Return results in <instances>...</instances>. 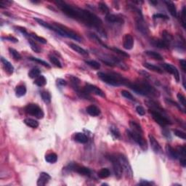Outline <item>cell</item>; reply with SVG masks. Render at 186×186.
Returning a JSON list of instances; mask_svg holds the SVG:
<instances>
[{
    "instance_id": "2e32d148",
    "label": "cell",
    "mask_w": 186,
    "mask_h": 186,
    "mask_svg": "<svg viewBox=\"0 0 186 186\" xmlns=\"http://www.w3.org/2000/svg\"><path fill=\"white\" fill-rule=\"evenodd\" d=\"M123 46L126 50H132L134 46V39L130 34H126L124 37Z\"/></svg>"
},
{
    "instance_id": "3957f363",
    "label": "cell",
    "mask_w": 186,
    "mask_h": 186,
    "mask_svg": "<svg viewBox=\"0 0 186 186\" xmlns=\"http://www.w3.org/2000/svg\"><path fill=\"white\" fill-rule=\"evenodd\" d=\"M98 76L102 81L106 84L111 86H118L127 85L128 86L130 81L121 75L116 73H103V72H98Z\"/></svg>"
},
{
    "instance_id": "277c9868",
    "label": "cell",
    "mask_w": 186,
    "mask_h": 186,
    "mask_svg": "<svg viewBox=\"0 0 186 186\" xmlns=\"http://www.w3.org/2000/svg\"><path fill=\"white\" fill-rule=\"evenodd\" d=\"M50 30L53 31L55 33H57L58 34H59L60 36H63V37L66 38H70V39H74L77 41H81V39L76 34V33H74L73 31H72L71 30H70L69 29H67L66 26H63L61 24H50Z\"/></svg>"
},
{
    "instance_id": "6da1fadb",
    "label": "cell",
    "mask_w": 186,
    "mask_h": 186,
    "mask_svg": "<svg viewBox=\"0 0 186 186\" xmlns=\"http://www.w3.org/2000/svg\"><path fill=\"white\" fill-rule=\"evenodd\" d=\"M55 3L57 7L68 17L77 20L88 26L95 28L98 31L100 30V33H102L103 22L96 15L88 10L69 5L65 1H56Z\"/></svg>"
},
{
    "instance_id": "d6986e66",
    "label": "cell",
    "mask_w": 186,
    "mask_h": 186,
    "mask_svg": "<svg viewBox=\"0 0 186 186\" xmlns=\"http://www.w3.org/2000/svg\"><path fill=\"white\" fill-rule=\"evenodd\" d=\"M145 103H146L147 106L150 108L152 110H155V111L159 112V113H164V110L159 105H158L156 102L153 100H148L145 101Z\"/></svg>"
},
{
    "instance_id": "7c38bea8",
    "label": "cell",
    "mask_w": 186,
    "mask_h": 186,
    "mask_svg": "<svg viewBox=\"0 0 186 186\" xmlns=\"http://www.w3.org/2000/svg\"><path fill=\"white\" fill-rule=\"evenodd\" d=\"M162 66L164 67V68L165 69L167 72H169V73L173 75L174 77H175V79H176L177 81H180V73L176 67L169 63L162 64Z\"/></svg>"
},
{
    "instance_id": "836d02e7",
    "label": "cell",
    "mask_w": 186,
    "mask_h": 186,
    "mask_svg": "<svg viewBox=\"0 0 186 186\" xmlns=\"http://www.w3.org/2000/svg\"><path fill=\"white\" fill-rule=\"evenodd\" d=\"M110 170L107 168H103L98 172V177L101 179H105V178L108 177L110 176Z\"/></svg>"
},
{
    "instance_id": "7a4b0ae2",
    "label": "cell",
    "mask_w": 186,
    "mask_h": 186,
    "mask_svg": "<svg viewBox=\"0 0 186 186\" xmlns=\"http://www.w3.org/2000/svg\"><path fill=\"white\" fill-rule=\"evenodd\" d=\"M128 87L131 90H133L135 93L139 94L141 95H146V96H159V92L150 85L146 82H143V81H139V82L135 83H129Z\"/></svg>"
},
{
    "instance_id": "91938a15",
    "label": "cell",
    "mask_w": 186,
    "mask_h": 186,
    "mask_svg": "<svg viewBox=\"0 0 186 186\" xmlns=\"http://www.w3.org/2000/svg\"><path fill=\"white\" fill-rule=\"evenodd\" d=\"M150 3H151V4H158V1H150Z\"/></svg>"
},
{
    "instance_id": "f546056e",
    "label": "cell",
    "mask_w": 186,
    "mask_h": 186,
    "mask_svg": "<svg viewBox=\"0 0 186 186\" xmlns=\"http://www.w3.org/2000/svg\"><path fill=\"white\" fill-rule=\"evenodd\" d=\"M130 127H131L132 131L135 132V133L143 134V130H142V128H141L140 125H139V124H138L137 122L131 121L130 122Z\"/></svg>"
},
{
    "instance_id": "7402d4cb",
    "label": "cell",
    "mask_w": 186,
    "mask_h": 186,
    "mask_svg": "<svg viewBox=\"0 0 186 186\" xmlns=\"http://www.w3.org/2000/svg\"><path fill=\"white\" fill-rule=\"evenodd\" d=\"M69 47L73 50L74 51H76V53H78L80 55H88V52L87 50H85L84 49H83L82 47H80V46L77 45V44H74V43H70L69 44Z\"/></svg>"
},
{
    "instance_id": "8fae6325",
    "label": "cell",
    "mask_w": 186,
    "mask_h": 186,
    "mask_svg": "<svg viewBox=\"0 0 186 186\" xmlns=\"http://www.w3.org/2000/svg\"><path fill=\"white\" fill-rule=\"evenodd\" d=\"M84 89L88 92L89 93H93L94 95H98V96L103 97V98H105V93L102 91L100 88H98L96 86L93 85L91 84H86Z\"/></svg>"
},
{
    "instance_id": "9f6ffc18",
    "label": "cell",
    "mask_w": 186,
    "mask_h": 186,
    "mask_svg": "<svg viewBox=\"0 0 186 186\" xmlns=\"http://www.w3.org/2000/svg\"><path fill=\"white\" fill-rule=\"evenodd\" d=\"M180 66L182 68V71L184 72L186 71V61L185 60H180Z\"/></svg>"
},
{
    "instance_id": "ee69618b",
    "label": "cell",
    "mask_w": 186,
    "mask_h": 186,
    "mask_svg": "<svg viewBox=\"0 0 186 186\" xmlns=\"http://www.w3.org/2000/svg\"><path fill=\"white\" fill-rule=\"evenodd\" d=\"M29 60H31V61H35V62H37L41 64V65L44 66V67H47V68H50V64L47 63V62H45V61H42V60L39 59V58H32V57H31V58H29Z\"/></svg>"
},
{
    "instance_id": "e0dca14e",
    "label": "cell",
    "mask_w": 186,
    "mask_h": 186,
    "mask_svg": "<svg viewBox=\"0 0 186 186\" xmlns=\"http://www.w3.org/2000/svg\"><path fill=\"white\" fill-rule=\"evenodd\" d=\"M106 21L108 22L111 23V24H123L124 23V20L121 17L117 15H113V14H110L106 15V18H105Z\"/></svg>"
},
{
    "instance_id": "30bf717a",
    "label": "cell",
    "mask_w": 186,
    "mask_h": 186,
    "mask_svg": "<svg viewBox=\"0 0 186 186\" xmlns=\"http://www.w3.org/2000/svg\"><path fill=\"white\" fill-rule=\"evenodd\" d=\"M136 25L138 30H139L141 33H143L144 35H147L148 33H149L148 28L146 23L144 21L142 15H138V18H137L136 20Z\"/></svg>"
},
{
    "instance_id": "d4e9b609",
    "label": "cell",
    "mask_w": 186,
    "mask_h": 186,
    "mask_svg": "<svg viewBox=\"0 0 186 186\" xmlns=\"http://www.w3.org/2000/svg\"><path fill=\"white\" fill-rule=\"evenodd\" d=\"M143 66L145 67V68L148 69V70L156 72V73H163V70H161V68L156 66L153 65V64L149 63H145L143 64Z\"/></svg>"
},
{
    "instance_id": "5b68a950",
    "label": "cell",
    "mask_w": 186,
    "mask_h": 186,
    "mask_svg": "<svg viewBox=\"0 0 186 186\" xmlns=\"http://www.w3.org/2000/svg\"><path fill=\"white\" fill-rule=\"evenodd\" d=\"M127 133L128 136L131 138L133 140L135 141L136 143H138L139 145V146H140V148L143 150H146L147 149V143L146 141L144 140L143 137V134L141 133H135V132L133 131H130V130H127Z\"/></svg>"
},
{
    "instance_id": "44dd1931",
    "label": "cell",
    "mask_w": 186,
    "mask_h": 186,
    "mask_svg": "<svg viewBox=\"0 0 186 186\" xmlns=\"http://www.w3.org/2000/svg\"><path fill=\"white\" fill-rule=\"evenodd\" d=\"M164 3H165L166 6H167L170 14L175 18H177V8L174 2H172V1H164Z\"/></svg>"
},
{
    "instance_id": "f35d334b",
    "label": "cell",
    "mask_w": 186,
    "mask_h": 186,
    "mask_svg": "<svg viewBox=\"0 0 186 186\" xmlns=\"http://www.w3.org/2000/svg\"><path fill=\"white\" fill-rule=\"evenodd\" d=\"M9 52H10V55L13 56V58L15 61H20L21 59V54L18 53L17 50H15L13 48H9Z\"/></svg>"
},
{
    "instance_id": "c3c4849f",
    "label": "cell",
    "mask_w": 186,
    "mask_h": 186,
    "mask_svg": "<svg viewBox=\"0 0 186 186\" xmlns=\"http://www.w3.org/2000/svg\"><path fill=\"white\" fill-rule=\"evenodd\" d=\"M174 133H175V135H176L177 137H178V138H181V139H182V140H185L186 139L185 133H184V132L181 131V130H174Z\"/></svg>"
},
{
    "instance_id": "8d00e7d4",
    "label": "cell",
    "mask_w": 186,
    "mask_h": 186,
    "mask_svg": "<svg viewBox=\"0 0 186 186\" xmlns=\"http://www.w3.org/2000/svg\"><path fill=\"white\" fill-rule=\"evenodd\" d=\"M49 58H50V61H51V63L53 64L54 66H55L56 67L60 68H62V64H61V61L58 60V58H57L56 57L54 56V55H49Z\"/></svg>"
},
{
    "instance_id": "52a82bcc",
    "label": "cell",
    "mask_w": 186,
    "mask_h": 186,
    "mask_svg": "<svg viewBox=\"0 0 186 186\" xmlns=\"http://www.w3.org/2000/svg\"><path fill=\"white\" fill-rule=\"evenodd\" d=\"M118 159H119L120 163H121V165L123 169V172H125L127 176L128 177L132 178L133 176V170H132L131 165H130V162H129L128 159H127L124 155L123 154H120L119 156H118Z\"/></svg>"
},
{
    "instance_id": "816d5d0a",
    "label": "cell",
    "mask_w": 186,
    "mask_h": 186,
    "mask_svg": "<svg viewBox=\"0 0 186 186\" xmlns=\"http://www.w3.org/2000/svg\"><path fill=\"white\" fill-rule=\"evenodd\" d=\"M153 18L154 19H156V18H160V19H164V20H169L168 16H167L166 15H164V14L161 13H157L153 15Z\"/></svg>"
},
{
    "instance_id": "8992f818",
    "label": "cell",
    "mask_w": 186,
    "mask_h": 186,
    "mask_svg": "<svg viewBox=\"0 0 186 186\" xmlns=\"http://www.w3.org/2000/svg\"><path fill=\"white\" fill-rule=\"evenodd\" d=\"M25 110L28 114L35 116L37 119H42L44 117L42 110L36 104H29L25 107Z\"/></svg>"
},
{
    "instance_id": "cb8c5ba5",
    "label": "cell",
    "mask_w": 186,
    "mask_h": 186,
    "mask_svg": "<svg viewBox=\"0 0 186 186\" xmlns=\"http://www.w3.org/2000/svg\"><path fill=\"white\" fill-rule=\"evenodd\" d=\"M87 112L92 116H98L100 114V110L94 105H91L87 108Z\"/></svg>"
},
{
    "instance_id": "484cf974",
    "label": "cell",
    "mask_w": 186,
    "mask_h": 186,
    "mask_svg": "<svg viewBox=\"0 0 186 186\" xmlns=\"http://www.w3.org/2000/svg\"><path fill=\"white\" fill-rule=\"evenodd\" d=\"M26 93V87L24 85H19L15 89V95L18 98L24 96Z\"/></svg>"
},
{
    "instance_id": "9c48e42d",
    "label": "cell",
    "mask_w": 186,
    "mask_h": 186,
    "mask_svg": "<svg viewBox=\"0 0 186 186\" xmlns=\"http://www.w3.org/2000/svg\"><path fill=\"white\" fill-rule=\"evenodd\" d=\"M108 158L109 160L111 161L115 175H116V177L118 179H120V178L121 177V176H122L123 169L119 159H118V157H116V156H109Z\"/></svg>"
},
{
    "instance_id": "bcb514c9",
    "label": "cell",
    "mask_w": 186,
    "mask_h": 186,
    "mask_svg": "<svg viewBox=\"0 0 186 186\" xmlns=\"http://www.w3.org/2000/svg\"><path fill=\"white\" fill-rule=\"evenodd\" d=\"M109 49H110V50H112V51H114L115 53H116L117 54H119L120 55H121V56H123V57H126V58H129V57H130V55H129V54L125 53V52L122 51V50H119V49L116 48V47H113V48H109Z\"/></svg>"
},
{
    "instance_id": "f6af8a7d",
    "label": "cell",
    "mask_w": 186,
    "mask_h": 186,
    "mask_svg": "<svg viewBox=\"0 0 186 186\" xmlns=\"http://www.w3.org/2000/svg\"><path fill=\"white\" fill-rule=\"evenodd\" d=\"M121 94L123 97H124V98H127V99L133 101L135 100V97H134L131 93H129L128 91H127V90H122V91L121 92Z\"/></svg>"
},
{
    "instance_id": "603a6c76",
    "label": "cell",
    "mask_w": 186,
    "mask_h": 186,
    "mask_svg": "<svg viewBox=\"0 0 186 186\" xmlns=\"http://www.w3.org/2000/svg\"><path fill=\"white\" fill-rule=\"evenodd\" d=\"M74 140L79 143H87L88 142V138L85 134L82 133H76L74 135Z\"/></svg>"
},
{
    "instance_id": "9a60e30c",
    "label": "cell",
    "mask_w": 186,
    "mask_h": 186,
    "mask_svg": "<svg viewBox=\"0 0 186 186\" xmlns=\"http://www.w3.org/2000/svg\"><path fill=\"white\" fill-rule=\"evenodd\" d=\"M152 45L154 47H158L160 49H169L170 47V44L167 43L163 39H154L151 40Z\"/></svg>"
},
{
    "instance_id": "ab89813d",
    "label": "cell",
    "mask_w": 186,
    "mask_h": 186,
    "mask_svg": "<svg viewBox=\"0 0 186 186\" xmlns=\"http://www.w3.org/2000/svg\"><path fill=\"white\" fill-rule=\"evenodd\" d=\"M29 36L33 38V39H34L35 41H39V42L41 43V44H47V41L45 39H44V38L37 36V35L35 34V33H29Z\"/></svg>"
},
{
    "instance_id": "7bdbcfd3",
    "label": "cell",
    "mask_w": 186,
    "mask_h": 186,
    "mask_svg": "<svg viewBox=\"0 0 186 186\" xmlns=\"http://www.w3.org/2000/svg\"><path fill=\"white\" fill-rule=\"evenodd\" d=\"M110 133H111L112 135H113L116 139H119V138H120V137H121L120 132L116 127H110Z\"/></svg>"
},
{
    "instance_id": "b9f144b4",
    "label": "cell",
    "mask_w": 186,
    "mask_h": 186,
    "mask_svg": "<svg viewBox=\"0 0 186 186\" xmlns=\"http://www.w3.org/2000/svg\"><path fill=\"white\" fill-rule=\"evenodd\" d=\"M29 43L31 46V50H33V51H34L35 53H39L40 52H41V49L39 48V46H38L34 41H32V40H29Z\"/></svg>"
},
{
    "instance_id": "5bb4252c",
    "label": "cell",
    "mask_w": 186,
    "mask_h": 186,
    "mask_svg": "<svg viewBox=\"0 0 186 186\" xmlns=\"http://www.w3.org/2000/svg\"><path fill=\"white\" fill-rule=\"evenodd\" d=\"M50 180H51V176L49 174L46 172H41L40 173L39 177L38 179L37 182H36V185L38 186H44L47 185Z\"/></svg>"
},
{
    "instance_id": "f1b7e54d",
    "label": "cell",
    "mask_w": 186,
    "mask_h": 186,
    "mask_svg": "<svg viewBox=\"0 0 186 186\" xmlns=\"http://www.w3.org/2000/svg\"><path fill=\"white\" fill-rule=\"evenodd\" d=\"M34 84H36V85H37L38 87H44V86H45L46 84H47V79H46V78L44 77V76L40 75L39 76H38V77L35 79Z\"/></svg>"
},
{
    "instance_id": "6f0895ef",
    "label": "cell",
    "mask_w": 186,
    "mask_h": 186,
    "mask_svg": "<svg viewBox=\"0 0 186 186\" xmlns=\"http://www.w3.org/2000/svg\"><path fill=\"white\" fill-rule=\"evenodd\" d=\"M57 83L61 86H66L67 85V81L63 79H58L57 80Z\"/></svg>"
},
{
    "instance_id": "11a10c76",
    "label": "cell",
    "mask_w": 186,
    "mask_h": 186,
    "mask_svg": "<svg viewBox=\"0 0 186 186\" xmlns=\"http://www.w3.org/2000/svg\"><path fill=\"white\" fill-rule=\"evenodd\" d=\"M153 182H149L148 180H142L140 182L138 183V185H153Z\"/></svg>"
},
{
    "instance_id": "d6a6232c",
    "label": "cell",
    "mask_w": 186,
    "mask_h": 186,
    "mask_svg": "<svg viewBox=\"0 0 186 186\" xmlns=\"http://www.w3.org/2000/svg\"><path fill=\"white\" fill-rule=\"evenodd\" d=\"M45 160L47 162L50 163V164H54V163H55L58 161V156L55 153H49L48 155L45 156Z\"/></svg>"
},
{
    "instance_id": "4dcf8cb0",
    "label": "cell",
    "mask_w": 186,
    "mask_h": 186,
    "mask_svg": "<svg viewBox=\"0 0 186 186\" xmlns=\"http://www.w3.org/2000/svg\"><path fill=\"white\" fill-rule=\"evenodd\" d=\"M76 172L78 173H79L80 175H84V176H90L91 175V170H90L87 167H78L76 169Z\"/></svg>"
},
{
    "instance_id": "7dc6e473",
    "label": "cell",
    "mask_w": 186,
    "mask_h": 186,
    "mask_svg": "<svg viewBox=\"0 0 186 186\" xmlns=\"http://www.w3.org/2000/svg\"><path fill=\"white\" fill-rule=\"evenodd\" d=\"M180 20L181 23H182V26L184 29H185V7H182V10L181 11V15H180Z\"/></svg>"
},
{
    "instance_id": "f907efd6",
    "label": "cell",
    "mask_w": 186,
    "mask_h": 186,
    "mask_svg": "<svg viewBox=\"0 0 186 186\" xmlns=\"http://www.w3.org/2000/svg\"><path fill=\"white\" fill-rule=\"evenodd\" d=\"M177 98H178V100H179L180 103L182 104V105H183L184 107H185V105H186L185 96H184V95H182V94L178 93V94H177Z\"/></svg>"
},
{
    "instance_id": "ac0fdd59",
    "label": "cell",
    "mask_w": 186,
    "mask_h": 186,
    "mask_svg": "<svg viewBox=\"0 0 186 186\" xmlns=\"http://www.w3.org/2000/svg\"><path fill=\"white\" fill-rule=\"evenodd\" d=\"M1 63H2V65H3V67H4V70H5V71L7 72L8 74H10V75L13 74L14 72L13 66L12 65V64L10 63L8 61H7V60H6L5 58H3V57H1Z\"/></svg>"
},
{
    "instance_id": "1f68e13d",
    "label": "cell",
    "mask_w": 186,
    "mask_h": 186,
    "mask_svg": "<svg viewBox=\"0 0 186 186\" xmlns=\"http://www.w3.org/2000/svg\"><path fill=\"white\" fill-rule=\"evenodd\" d=\"M41 98H42L43 101H44L45 103H47V104L50 103V102H51L52 97L49 92L42 91L41 93Z\"/></svg>"
},
{
    "instance_id": "4fadbf2b",
    "label": "cell",
    "mask_w": 186,
    "mask_h": 186,
    "mask_svg": "<svg viewBox=\"0 0 186 186\" xmlns=\"http://www.w3.org/2000/svg\"><path fill=\"white\" fill-rule=\"evenodd\" d=\"M148 138H149V141H150V145H151V148H152V149H153V151H154L156 153H158V154L162 153V148H161V145H160L159 142L155 139L154 137L151 135H149Z\"/></svg>"
},
{
    "instance_id": "ba28073f",
    "label": "cell",
    "mask_w": 186,
    "mask_h": 186,
    "mask_svg": "<svg viewBox=\"0 0 186 186\" xmlns=\"http://www.w3.org/2000/svg\"><path fill=\"white\" fill-rule=\"evenodd\" d=\"M150 113L151 114L152 117L154 119V121H156V123L159 124L161 127H166L167 125H170V124H172L171 121H170L167 117L163 116L161 113L157 111H155V110H150Z\"/></svg>"
},
{
    "instance_id": "680465c9",
    "label": "cell",
    "mask_w": 186,
    "mask_h": 186,
    "mask_svg": "<svg viewBox=\"0 0 186 186\" xmlns=\"http://www.w3.org/2000/svg\"><path fill=\"white\" fill-rule=\"evenodd\" d=\"M180 164L182 166V167H185V166H186L185 157H183V156L180 157Z\"/></svg>"
},
{
    "instance_id": "74e56055",
    "label": "cell",
    "mask_w": 186,
    "mask_h": 186,
    "mask_svg": "<svg viewBox=\"0 0 186 186\" xmlns=\"http://www.w3.org/2000/svg\"><path fill=\"white\" fill-rule=\"evenodd\" d=\"M162 39L164 40L165 41H167V43L170 44V43L172 42V41H173V37L171 34L168 33L167 31H164L162 32Z\"/></svg>"
},
{
    "instance_id": "e575fe53",
    "label": "cell",
    "mask_w": 186,
    "mask_h": 186,
    "mask_svg": "<svg viewBox=\"0 0 186 186\" xmlns=\"http://www.w3.org/2000/svg\"><path fill=\"white\" fill-rule=\"evenodd\" d=\"M98 8H99L100 11L103 14H105L106 15L109 14V11H110V10H109L107 4H105V3L103 2V1L98 3Z\"/></svg>"
},
{
    "instance_id": "ffe728a7",
    "label": "cell",
    "mask_w": 186,
    "mask_h": 186,
    "mask_svg": "<svg viewBox=\"0 0 186 186\" xmlns=\"http://www.w3.org/2000/svg\"><path fill=\"white\" fill-rule=\"evenodd\" d=\"M166 151H167V155L170 158L172 159H177L180 157V154L178 153L177 150L174 149L171 145H167L166 146Z\"/></svg>"
},
{
    "instance_id": "83f0119b",
    "label": "cell",
    "mask_w": 186,
    "mask_h": 186,
    "mask_svg": "<svg viewBox=\"0 0 186 186\" xmlns=\"http://www.w3.org/2000/svg\"><path fill=\"white\" fill-rule=\"evenodd\" d=\"M145 53L148 55V56L150 57V58H152L153 59L156 60V61H163V59H164V58H163V57L161 56L160 54L156 53V52L149 51V50H148V51H145Z\"/></svg>"
},
{
    "instance_id": "d590c367",
    "label": "cell",
    "mask_w": 186,
    "mask_h": 186,
    "mask_svg": "<svg viewBox=\"0 0 186 186\" xmlns=\"http://www.w3.org/2000/svg\"><path fill=\"white\" fill-rule=\"evenodd\" d=\"M40 74H41V72H40L39 69L37 68H33L29 71V76L31 79H35V78L36 79L38 76H40Z\"/></svg>"
},
{
    "instance_id": "f5cc1de1",
    "label": "cell",
    "mask_w": 186,
    "mask_h": 186,
    "mask_svg": "<svg viewBox=\"0 0 186 186\" xmlns=\"http://www.w3.org/2000/svg\"><path fill=\"white\" fill-rule=\"evenodd\" d=\"M178 153L180 154L181 156H183V157H185V154H186V150H185V146H180L178 148V150H177Z\"/></svg>"
},
{
    "instance_id": "db71d44e",
    "label": "cell",
    "mask_w": 186,
    "mask_h": 186,
    "mask_svg": "<svg viewBox=\"0 0 186 186\" xmlns=\"http://www.w3.org/2000/svg\"><path fill=\"white\" fill-rule=\"evenodd\" d=\"M5 39L6 40H8V41H12V42H13V43L18 42V39H17L16 38L13 37V36H7V37H5V38L2 37V39Z\"/></svg>"
},
{
    "instance_id": "681fc988",
    "label": "cell",
    "mask_w": 186,
    "mask_h": 186,
    "mask_svg": "<svg viewBox=\"0 0 186 186\" xmlns=\"http://www.w3.org/2000/svg\"><path fill=\"white\" fill-rule=\"evenodd\" d=\"M136 111H137V113L140 115V116H144V115L145 114V109H144L143 107L141 106V105H138V106H137Z\"/></svg>"
},
{
    "instance_id": "60d3db41",
    "label": "cell",
    "mask_w": 186,
    "mask_h": 186,
    "mask_svg": "<svg viewBox=\"0 0 186 186\" xmlns=\"http://www.w3.org/2000/svg\"><path fill=\"white\" fill-rule=\"evenodd\" d=\"M85 63L90 67H92L94 69H96V70H98L100 68V64L95 61H86Z\"/></svg>"
},
{
    "instance_id": "4316f807",
    "label": "cell",
    "mask_w": 186,
    "mask_h": 186,
    "mask_svg": "<svg viewBox=\"0 0 186 186\" xmlns=\"http://www.w3.org/2000/svg\"><path fill=\"white\" fill-rule=\"evenodd\" d=\"M24 123L29 127H32V128H37L39 127V122L36 120L31 119V118H27L24 119Z\"/></svg>"
}]
</instances>
